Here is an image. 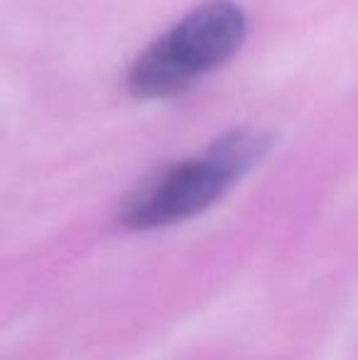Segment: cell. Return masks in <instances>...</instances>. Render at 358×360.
Here are the masks:
<instances>
[{"label": "cell", "mask_w": 358, "mask_h": 360, "mask_svg": "<svg viewBox=\"0 0 358 360\" xmlns=\"http://www.w3.org/2000/svg\"><path fill=\"white\" fill-rule=\"evenodd\" d=\"M270 135L260 130H234L219 138L196 160H186L160 172L153 181L133 194L120 221L128 228L172 226L206 211L245 176L270 152Z\"/></svg>", "instance_id": "obj_1"}, {"label": "cell", "mask_w": 358, "mask_h": 360, "mask_svg": "<svg viewBox=\"0 0 358 360\" xmlns=\"http://www.w3.org/2000/svg\"><path fill=\"white\" fill-rule=\"evenodd\" d=\"M248 20L241 5L214 0L155 39L133 62L128 89L138 98H165L229 62L243 44Z\"/></svg>", "instance_id": "obj_2"}]
</instances>
